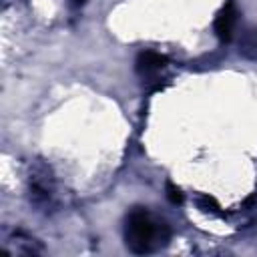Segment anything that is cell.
Listing matches in <instances>:
<instances>
[{
  "label": "cell",
  "mask_w": 257,
  "mask_h": 257,
  "mask_svg": "<svg viewBox=\"0 0 257 257\" xmlns=\"http://www.w3.org/2000/svg\"><path fill=\"white\" fill-rule=\"evenodd\" d=\"M165 66H167V56H163L161 52H155V50H143V52H139V56L135 60V68L143 78L157 76Z\"/></svg>",
  "instance_id": "obj_3"
},
{
  "label": "cell",
  "mask_w": 257,
  "mask_h": 257,
  "mask_svg": "<svg viewBox=\"0 0 257 257\" xmlns=\"http://www.w3.org/2000/svg\"><path fill=\"white\" fill-rule=\"evenodd\" d=\"M165 191H167V199L173 203V205H181L183 203V193H181V189L175 185V183H167V187H165Z\"/></svg>",
  "instance_id": "obj_6"
},
{
  "label": "cell",
  "mask_w": 257,
  "mask_h": 257,
  "mask_svg": "<svg viewBox=\"0 0 257 257\" xmlns=\"http://www.w3.org/2000/svg\"><path fill=\"white\" fill-rule=\"evenodd\" d=\"M169 237H171L169 227L165 223H157L145 207H135L126 215L124 239H126V247L133 253L137 255L151 253L159 245H165Z\"/></svg>",
  "instance_id": "obj_1"
},
{
  "label": "cell",
  "mask_w": 257,
  "mask_h": 257,
  "mask_svg": "<svg viewBox=\"0 0 257 257\" xmlns=\"http://www.w3.org/2000/svg\"><path fill=\"white\" fill-rule=\"evenodd\" d=\"M239 54L249 60H257V26H249L239 36Z\"/></svg>",
  "instance_id": "obj_4"
},
{
  "label": "cell",
  "mask_w": 257,
  "mask_h": 257,
  "mask_svg": "<svg viewBox=\"0 0 257 257\" xmlns=\"http://www.w3.org/2000/svg\"><path fill=\"white\" fill-rule=\"evenodd\" d=\"M197 205H199V209L203 211V213H211V215H219L221 211V205L217 203V199L215 197H211V195H201L199 199H197Z\"/></svg>",
  "instance_id": "obj_5"
},
{
  "label": "cell",
  "mask_w": 257,
  "mask_h": 257,
  "mask_svg": "<svg viewBox=\"0 0 257 257\" xmlns=\"http://www.w3.org/2000/svg\"><path fill=\"white\" fill-rule=\"evenodd\" d=\"M70 2H72V6H82L86 0H70Z\"/></svg>",
  "instance_id": "obj_7"
},
{
  "label": "cell",
  "mask_w": 257,
  "mask_h": 257,
  "mask_svg": "<svg viewBox=\"0 0 257 257\" xmlns=\"http://www.w3.org/2000/svg\"><path fill=\"white\" fill-rule=\"evenodd\" d=\"M237 8L233 2H227L215 16V34L221 42H229L233 38V32H235V26H237Z\"/></svg>",
  "instance_id": "obj_2"
}]
</instances>
